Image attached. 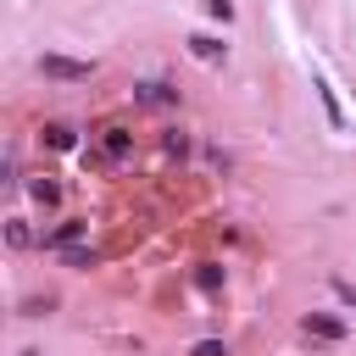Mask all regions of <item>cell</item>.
<instances>
[{"mask_svg": "<svg viewBox=\"0 0 356 356\" xmlns=\"http://www.w3.org/2000/svg\"><path fill=\"white\" fill-rule=\"evenodd\" d=\"M56 306H61L56 295H22V300H17V317H22V323H39V317H50Z\"/></svg>", "mask_w": 356, "mask_h": 356, "instance_id": "obj_10", "label": "cell"}, {"mask_svg": "<svg viewBox=\"0 0 356 356\" xmlns=\"http://www.w3.org/2000/svg\"><path fill=\"white\" fill-rule=\"evenodd\" d=\"M128 156H134V122H128V117H106V122L89 134L83 161H89V167H122Z\"/></svg>", "mask_w": 356, "mask_h": 356, "instance_id": "obj_1", "label": "cell"}, {"mask_svg": "<svg viewBox=\"0 0 356 356\" xmlns=\"http://www.w3.org/2000/svg\"><path fill=\"white\" fill-rule=\"evenodd\" d=\"M334 289H339V300H345V306H356V284H334Z\"/></svg>", "mask_w": 356, "mask_h": 356, "instance_id": "obj_16", "label": "cell"}, {"mask_svg": "<svg viewBox=\"0 0 356 356\" xmlns=\"http://www.w3.org/2000/svg\"><path fill=\"white\" fill-rule=\"evenodd\" d=\"M184 95H178V83H167V78H139L134 83V111H172Z\"/></svg>", "mask_w": 356, "mask_h": 356, "instance_id": "obj_3", "label": "cell"}, {"mask_svg": "<svg viewBox=\"0 0 356 356\" xmlns=\"http://www.w3.org/2000/svg\"><path fill=\"white\" fill-rule=\"evenodd\" d=\"M39 72H44L50 83H89L100 67H95V61H78V56H61V50H44V56H39Z\"/></svg>", "mask_w": 356, "mask_h": 356, "instance_id": "obj_2", "label": "cell"}, {"mask_svg": "<svg viewBox=\"0 0 356 356\" xmlns=\"http://www.w3.org/2000/svg\"><path fill=\"white\" fill-rule=\"evenodd\" d=\"M189 356H228V339H195Z\"/></svg>", "mask_w": 356, "mask_h": 356, "instance_id": "obj_15", "label": "cell"}, {"mask_svg": "<svg viewBox=\"0 0 356 356\" xmlns=\"http://www.w3.org/2000/svg\"><path fill=\"white\" fill-rule=\"evenodd\" d=\"M39 145H44V150H78V128L56 117V122H44V128H39Z\"/></svg>", "mask_w": 356, "mask_h": 356, "instance_id": "obj_8", "label": "cell"}, {"mask_svg": "<svg viewBox=\"0 0 356 356\" xmlns=\"http://www.w3.org/2000/svg\"><path fill=\"white\" fill-rule=\"evenodd\" d=\"M222 284H228V273H222V267H217V261H206V267H200V273H195V289H200V295H217V289H222Z\"/></svg>", "mask_w": 356, "mask_h": 356, "instance_id": "obj_11", "label": "cell"}, {"mask_svg": "<svg viewBox=\"0 0 356 356\" xmlns=\"http://www.w3.org/2000/svg\"><path fill=\"white\" fill-rule=\"evenodd\" d=\"M300 334H306V339H317V345H345L350 323H345V317H334V312H306V317H300Z\"/></svg>", "mask_w": 356, "mask_h": 356, "instance_id": "obj_5", "label": "cell"}, {"mask_svg": "<svg viewBox=\"0 0 356 356\" xmlns=\"http://www.w3.org/2000/svg\"><path fill=\"white\" fill-rule=\"evenodd\" d=\"M61 261H67V267H72V273H89V267H95V261H100V256H95V250H67V256H61Z\"/></svg>", "mask_w": 356, "mask_h": 356, "instance_id": "obj_13", "label": "cell"}, {"mask_svg": "<svg viewBox=\"0 0 356 356\" xmlns=\"http://www.w3.org/2000/svg\"><path fill=\"white\" fill-rule=\"evenodd\" d=\"M6 245H11V250H33V245H39V234H33V222H28L22 211L6 217Z\"/></svg>", "mask_w": 356, "mask_h": 356, "instance_id": "obj_9", "label": "cell"}, {"mask_svg": "<svg viewBox=\"0 0 356 356\" xmlns=\"http://www.w3.org/2000/svg\"><path fill=\"white\" fill-rule=\"evenodd\" d=\"M22 189H28V200H33V206H44V211H56V206L67 200V189H61V178H56V172H33Z\"/></svg>", "mask_w": 356, "mask_h": 356, "instance_id": "obj_7", "label": "cell"}, {"mask_svg": "<svg viewBox=\"0 0 356 356\" xmlns=\"http://www.w3.org/2000/svg\"><path fill=\"white\" fill-rule=\"evenodd\" d=\"M17 356H44V350H39V345H22V350H17Z\"/></svg>", "mask_w": 356, "mask_h": 356, "instance_id": "obj_17", "label": "cell"}, {"mask_svg": "<svg viewBox=\"0 0 356 356\" xmlns=\"http://www.w3.org/2000/svg\"><path fill=\"white\" fill-rule=\"evenodd\" d=\"M200 6H206V17H217L222 28L234 22V0H200Z\"/></svg>", "mask_w": 356, "mask_h": 356, "instance_id": "obj_14", "label": "cell"}, {"mask_svg": "<svg viewBox=\"0 0 356 356\" xmlns=\"http://www.w3.org/2000/svg\"><path fill=\"white\" fill-rule=\"evenodd\" d=\"M78 239H89V217H61L50 234H39V250L67 256V250H78Z\"/></svg>", "mask_w": 356, "mask_h": 356, "instance_id": "obj_4", "label": "cell"}, {"mask_svg": "<svg viewBox=\"0 0 356 356\" xmlns=\"http://www.w3.org/2000/svg\"><path fill=\"white\" fill-rule=\"evenodd\" d=\"M161 145H167V156H189V128H167Z\"/></svg>", "mask_w": 356, "mask_h": 356, "instance_id": "obj_12", "label": "cell"}, {"mask_svg": "<svg viewBox=\"0 0 356 356\" xmlns=\"http://www.w3.org/2000/svg\"><path fill=\"white\" fill-rule=\"evenodd\" d=\"M184 50H189L195 61H206V67H222V61H228V39H222V33H200V28H195V33H184Z\"/></svg>", "mask_w": 356, "mask_h": 356, "instance_id": "obj_6", "label": "cell"}]
</instances>
